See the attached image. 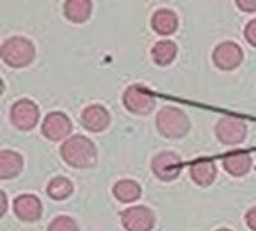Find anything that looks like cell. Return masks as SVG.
I'll use <instances>...</instances> for the list:
<instances>
[{
  "mask_svg": "<svg viewBox=\"0 0 256 231\" xmlns=\"http://www.w3.org/2000/svg\"><path fill=\"white\" fill-rule=\"evenodd\" d=\"M64 162L74 168H91L98 162V150L92 141L84 135H74L60 146Z\"/></svg>",
  "mask_w": 256,
  "mask_h": 231,
  "instance_id": "cell-1",
  "label": "cell"
},
{
  "mask_svg": "<svg viewBox=\"0 0 256 231\" xmlns=\"http://www.w3.org/2000/svg\"><path fill=\"white\" fill-rule=\"evenodd\" d=\"M158 131L166 139H182L191 129L187 114L180 108L166 106L160 109L156 116Z\"/></svg>",
  "mask_w": 256,
  "mask_h": 231,
  "instance_id": "cell-2",
  "label": "cell"
},
{
  "mask_svg": "<svg viewBox=\"0 0 256 231\" xmlns=\"http://www.w3.org/2000/svg\"><path fill=\"white\" fill-rule=\"evenodd\" d=\"M4 63L13 68L27 67L35 59V47L26 38L14 36L4 41L0 49Z\"/></svg>",
  "mask_w": 256,
  "mask_h": 231,
  "instance_id": "cell-3",
  "label": "cell"
},
{
  "mask_svg": "<svg viewBox=\"0 0 256 231\" xmlns=\"http://www.w3.org/2000/svg\"><path fill=\"white\" fill-rule=\"evenodd\" d=\"M216 135L224 145L236 146L244 143L248 136V125L236 116H224L216 122Z\"/></svg>",
  "mask_w": 256,
  "mask_h": 231,
  "instance_id": "cell-4",
  "label": "cell"
},
{
  "mask_svg": "<svg viewBox=\"0 0 256 231\" xmlns=\"http://www.w3.org/2000/svg\"><path fill=\"white\" fill-rule=\"evenodd\" d=\"M123 106L128 112L138 116H146L154 111L156 98L141 85H132L123 94Z\"/></svg>",
  "mask_w": 256,
  "mask_h": 231,
  "instance_id": "cell-5",
  "label": "cell"
},
{
  "mask_svg": "<svg viewBox=\"0 0 256 231\" xmlns=\"http://www.w3.org/2000/svg\"><path fill=\"white\" fill-rule=\"evenodd\" d=\"M40 111L35 102L30 99H20L10 109V121L20 131H30L38 125Z\"/></svg>",
  "mask_w": 256,
  "mask_h": 231,
  "instance_id": "cell-6",
  "label": "cell"
},
{
  "mask_svg": "<svg viewBox=\"0 0 256 231\" xmlns=\"http://www.w3.org/2000/svg\"><path fill=\"white\" fill-rule=\"evenodd\" d=\"M244 61V50L233 41H224L212 52V62L220 71H233Z\"/></svg>",
  "mask_w": 256,
  "mask_h": 231,
  "instance_id": "cell-7",
  "label": "cell"
},
{
  "mask_svg": "<svg viewBox=\"0 0 256 231\" xmlns=\"http://www.w3.org/2000/svg\"><path fill=\"white\" fill-rule=\"evenodd\" d=\"M122 225L127 231H152L155 225V216L150 208L134 205L122 212Z\"/></svg>",
  "mask_w": 256,
  "mask_h": 231,
  "instance_id": "cell-8",
  "label": "cell"
},
{
  "mask_svg": "<svg viewBox=\"0 0 256 231\" xmlns=\"http://www.w3.org/2000/svg\"><path fill=\"white\" fill-rule=\"evenodd\" d=\"M152 170L162 181H173L182 171V161L176 153L162 152L152 158Z\"/></svg>",
  "mask_w": 256,
  "mask_h": 231,
  "instance_id": "cell-9",
  "label": "cell"
},
{
  "mask_svg": "<svg viewBox=\"0 0 256 231\" xmlns=\"http://www.w3.org/2000/svg\"><path fill=\"white\" fill-rule=\"evenodd\" d=\"M72 122L63 112H50L42 121L41 132L52 141H60L72 132Z\"/></svg>",
  "mask_w": 256,
  "mask_h": 231,
  "instance_id": "cell-10",
  "label": "cell"
},
{
  "mask_svg": "<svg viewBox=\"0 0 256 231\" xmlns=\"http://www.w3.org/2000/svg\"><path fill=\"white\" fill-rule=\"evenodd\" d=\"M13 211L20 221L36 222L42 214V204L40 199L34 194H22L14 199Z\"/></svg>",
  "mask_w": 256,
  "mask_h": 231,
  "instance_id": "cell-11",
  "label": "cell"
},
{
  "mask_svg": "<svg viewBox=\"0 0 256 231\" xmlns=\"http://www.w3.org/2000/svg\"><path fill=\"white\" fill-rule=\"evenodd\" d=\"M81 123L88 131L102 132L110 123V114L108 109L100 104H92L84 109L81 114Z\"/></svg>",
  "mask_w": 256,
  "mask_h": 231,
  "instance_id": "cell-12",
  "label": "cell"
},
{
  "mask_svg": "<svg viewBox=\"0 0 256 231\" xmlns=\"http://www.w3.org/2000/svg\"><path fill=\"white\" fill-rule=\"evenodd\" d=\"M190 175L198 186H210L216 178V166L212 159L201 158L190 166Z\"/></svg>",
  "mask_w": 256,
  "mask_h": 231,
  "instance_id": "cell-13",
  "label": "cell"
},
{
  "mask_svg": "<svg viewBox=\"0 0 256 231\" xmlns=\"http://www.w3.org/2000/svg\"><path fill=\"white\" fill-rule=\"evenodd\" d=\"M252 166V158L246 152H232L227 154L223 159L224 170L233 177H242Z\"/></svg>",
  "mask_w": 256,
  "mask_h": 231,
  "instance_id": "cell-14",
  "label": "cell"
},
{
  "mask_svg": "<svg viewBox=\"0 0 256 231\" xmlns=\"http://www.w3.org/2000/svg\"><path fill=\"white\" fill-rule=\"evenodd\" d=\"M24 170L22 155L13 150H3L0 153V178H14Z\"/></svg>",
  "mask_w": 256,
  "mask_h": 231,
  "instance_id": "cell-15",
  "label": "cell"
},
{
  "mask_svg": "<svg viewBox=\"0 0 256 231\" xmlns=\"http://www.w3.org/2000/svg\"><path fill=\"white\" fill-rule=\"evenodd\" d=\"M152 27L159 35H172L178 29V17L170 9H159L152 15Z\"/></svg>",
  "mask_w": 256,
  "mask_h": 231,
  "instance_id": "cell-16",
  "label": "cell"
},
{
  "mask_svg": "<svg viewBox=\"0 0 256 231\" xmlns=\"http://www.w3.org/2000/svg\"><path fill=\"white\" fill-rule=\"evenodd\" d=\"M92 13L90 0H67L64 3V16L73 24H84Z\"/></svg>",
  "mask_w": 256,
  "mask_h": 231,
  "instance_id": "cell-17",
  "label": "cell"
},
{
  "mask_svg": "<svg viewBox=\"0 0 256 231\" xmlns=\"http://www.w3.org/2000/svg\"><path fill=\"white\" fill-rule=\"evenodd\" d=\"M141 186L138 182L130 178L120 180L113 186V194L120 203H134L137 199H140Z\"/></svg>",
  "mask_w": 256,
  "mask_h": 231,
  "instance_id": "cell-18",
  "label": "cell"
},
{
  "mask_svg": "<svg viewBox=\"0 0 256 231\" xmlns=\"http://www.w3.org/2000/svg\"><path fill=\"white\" fill-rule=\"evenodd\" d=\"M178 53V48L172 40H162L154 45L152 50V56L158 66L166 67L176 59Z\"/></svg>",
  "mask_w": 256,
  "mask_h": 231,
  "instance_id": "cell-19",
  "label": "cell"
},
{
  "mask_svg": "<svg viewBox=\"0 0 256 231\" xmlns=\"http://www.w3.org/2000/svg\"><path fill=\"white\" fill-rule=\"evenodd\" d=\"M73 187L72 181L70 178L64 177V176H56L52 180H50V182L48 184L46 193L54 200H64L67 199L68 196H70L73 194Z\"/></svg>",
  "mask_w": 256,
  "mask_h": 231,
  "instance_id": "cell-20",
  "label": "cell"
},
{
  "mask_svg": "<svg viewBox=\"0 0 256 231\" xmlns=\"http://www.w3.org/2000/svg\"><path fill=\"white\" fill-rule=\"evenodd\" d=\"M48 231H80L76 221L68 216H58L50 222Z\"/></svg>",
  "mask_w": 256,
  "mask_h": 231,
  "instance_id": "cell-21",
  "label": "cell"
},
{
  "mask_svg": "<svg viewBox=\"0 0 256 231\" xmlns=\"http://www.w3.org/2000/svg\"><path fill=\"white\" fill-rule=\"evenodd\" d=\"M244 39L248 40V43L250 45H252L254 48H256V18L255 20H251L246 27H244Z\"/></svg>",
  "mask_w": 256,
  "mask_h": 231,
  "instance_id": "cell-22",
  "label": "cell"
},
{
  "mask_svg": "<svg viewBox=\"0 0 256 231\" xmlns=\"http://www.w3.org/2000/svg\"><path fill=\"white\" fill-rule=\"evenodd\" d=\"M236 6L241 9L242 12H256V0H237Z\"/></svg>",
  "mask_w": 256,
  "mask_h": 231,
  "instance_id": "cell-23",
  "label": "cell"
},
{
  "mask_svg": "<svg viewBox=\"0 0 256 231\" xmlns=\"http://www.w3.org/2000/svg\"><path fill=\"white\" fill-rule=\"evenodd\" d=\"M246 223L252 231H256V207H252L246 213Z\"/></svg>",
  "mask_w": 256,
  "mask_h": 231,
  "instance_id": "cell-24",
  "label": "cell"
},
{
  "mask_svg": "<svg viewBox=\"0 0 256 231\" xmlns=\"http://www.w3.org/2000/svg\"><path fill=\"white\" fill-rule=\"evenodd\" d=\"M8 209V198L4 191H0V216H4Z\"/></svg>",
  "mask_w": 256,
  "mask_h": 231,
  "instance_id": "cell-25",
  "label": "cell"
},
{
  "mask_svg": "<svg viewBox=\"0 0 256 231\" xmlns=\"http://www.w3.org/2000/svg\"><path fill=\"white\" fill-rule=\"evenodd\" d=\"M216 231H232V230H230V228H219V230Z\"/></svg>",
  "mask_w": 256,
  "mask_h": 231,
  "instance_id": "cell-26",
  "label": "cell"
}]
</instances>
